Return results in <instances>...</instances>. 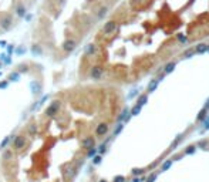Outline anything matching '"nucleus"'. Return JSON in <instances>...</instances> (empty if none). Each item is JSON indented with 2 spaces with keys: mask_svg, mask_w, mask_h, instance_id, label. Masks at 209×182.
<instances>
[{
  "mask_svg": "<svg viewBox=\"0 0 209 182\" xmlns=\"http://www.w3.org/2000/svg\"><path fill=\"white\" fill-rule=\"evenodd\" d=\"M60 107H61V103L56 100V101H53V103L50 104L47 107V110H46V115L47 117H54L56 114H58V110H60Z\"/></svg>",
  "mask_w": 209,
  "mask_h": 182,
  "instance_id": "f257e3e1",
  "label": "nucleus"
},
{
  "mask_svg": "<svg viewBox=\"0 0 209 182\" xmlns=\"http://www.w3.org/2000/svg\"><path fill=\"white\" fill-rule=\"evenodd\" d=\"M11 140H13V148L16 151H20L24 148V145H26V138H24L23 135H14Z\"/></svg>",
  "mask_w": 209,
  "mask_h": 182,
  "instance_id": "f03ea898",
  "label": "nucleus"
},
{
  "mask_svg": "<svg viewBox=\"0 0 209 182\" xmlns=\"http://www.w3.org/2000/svg\"><path fill=\"white\" fill-rule=\"evenodd\" d=\"M11 26H13V17L10 14H6V16H3L0 19V27L3 30H10Z\"/></svg>",
  "mask_w": 209,
  "mask_h": 182,
  "instance_id": "7ed1b4c3",
  "label": "nucleus"
},
{
  "mask_svg": "<svg viewBox=\"0 0 209 182\" xmlns=\"http://www.w3.org/2000/svg\"><path fill=\"white\" fill-rule=\"evenodd\" d=\"M90 76H91V78L93 80H100L103 76H104V68H103V67H98V65H97V67H93Z\"/></svg>",
  "mask_w": 209,
  "mask_h": 182,
  "instance_id": "20e7f679",
  "label": "nucleus"
},
{
  "mask_svg": "<svg viewBox=\"0 0 209 182\" xmlns=\"http://www.w3.org/2000/svg\"><path fill=\"white\" fill-rule=\"evenodd\" d=\"M115 29H117V23H115L114 20H110V22H107V23L104 24L103 33H104V34H111V33L115 32Z\"/></svg>",
  "mask_w": 209,
  "mask_h": 182,
  "instance_id": "39448f33",
  "label": "nucleus"
},
{
  "mask_svg": "<svg viewBox=\"0 0 209 182\" xmlns=\"http://www.w3.org/2000/svg\"><path fill=\"white\" fill-rule=\"evenodd\" d=\"M81 147H83V148H85V150H91V148H94V147H96V141H94V138H93V137H85V138L81 141Z\"/></svg>",
  "mask_w": 209,
  "mask_h": 182,
  "instance_id": "423d86ee",
  "label": "nucleus"
},
{
  "mask_svg": "<svg viewBox=\"0 0 209 182\" xmlns=\"http://www.w3.org/2000/svg\"><path fill=\"white\" fill-rule=\"evenodd\" d=\"M108 132V124H105V122H100L98 125L96 127V134L98 137H103Z\"/></svg>",
  "mask_w": 209,
  "mask_h": 182,
  "instance_id": "0eeeda50",
  "label": "nucleus"
},
{
  "mask_svg": "<svg viewBox=\"0 0 209 182\" xmlns=\"http://www.w3.org/2000/svg\"><path fill=\"white\" fill-rule=\"evenodd\" d=\"M74 48H75V41H74V40H65L64 43H63V50L67 51V53H68V51H73Z\"/></svg>",
  "mask_w": 209,
  "mask_h": 182,
  "instance_id": "6e6552de",
  "label": "nucleus"
},
{
  "mask_svg": "<svg viewBox=\"0 0 209 182\" xmlns=\"http://www.w3.org/2000/svg\"><path fill=\"white\" fill-rule=\"evenodd\" d=\"M26 13H27V9H26V6H23V4H19L16 7V14L20 17L26 16Z\"/></svg>",
  "mask_w": 209,
  "mask_h": 182,
  "instance_id": "1a4fd4ad",
  "label": "nucleus"
},
{
  "mask_svg": "<svg viewBox=\"0 0 209 182\" xmlns=\"http://www.w3.org/2000/svg\"><path fill=\"white\" fill-rule=\"evenodd\" d=\"M97 53V46L96 44H88L87 47H85V54L87 55H93Z\"/></svg>",
  "mask_w": 209,
  "mask_h": 182,
  "instance_id": "9d476101",
  "label": "nucleus"
},
{
  "mask_svg": "<svg viewBox=\"0 0 209 182\" xmlns=\"http://www.w3.org/2000/svg\"><path fill=\"white\" fill-rule=\"evenodd\" d=\"M27 132H29V135H36V132H37V125H36V124H30V125L27 127Z\"/></svg>",
  "mask_w": 209,
  "mask_h": 182,
  "instance_id": "9b49d317",
  "label": "nucleus"
},
{
  "mask_svg": "<svg viewBox=\"0 0 209 182\" xmlns=\"http://www.w3.org/2000/svg\"><path fill=\"white\" fill-rule=\"evenodd\" d=\"M11 157H13V151L6 150L4 152H3V159H4V161H9V159H11Z\"/></svg>",
  "mask_w": 209,
  "mask_h": 182,
  "instance_id": "f8f14e48",
  "label": "nucleus"
},
{
  "mask_svg": "<svg viewBox=\"0 0 209 182\" xmlns=\"http://www.w3.org/2000/svg\"><path fill=\"white\" fill-rule=\"evenodd\" d=\"M107 10H108L107 7H101V9H100V12L97 13V17H98V19H103V17L107 14Z\"/></svg>",
  "mask_w": 209,
  "mask_h": 182,
  "instance_id": "ddd939ff",
  "label": "nucleus"
},
{
  "mask_svg": "<svg viewBox=\"0 0 209 182\" xmlns=\"http://www.w3.org/2000/svg\"><path fill=\"white\" fill-rule=\"evenodd\" d=\"M9 80H10V81H17V80H19V73L17 71L11 73V74L9 76Z\"/></svg>",
  "mask_w": 209,
  "mask_h": 182,
  "instance_id": "4468645a",
  "label": "nucleus"
},
{
  "mask_svg": "<svg viewBox=\"0 0 209 182\" xmlns=\"http://www.w3.org/2000/svg\"><path fill=\"white\" fill-rule=\"evenodd\" d=\"M0 58H1V60H4V63H6V64H10V58H9L6 54H1V55H0Z\"/></svg>",
  "mask_w": 209,
  "mask_h": 182,
  "instance_id": "2eb2a0df",
  "label": "nucleus"
},
{
  "mask_svg": "<svg viewBox=\"0 0 209 182\" xmlns=\"http://www.w3.org/2000/svg\"><path fill=\"white\" fill-rule=\"evenodd\" d=\"M10 141V138H4L3 141H1V144H0V148H4L6 145H7V142Z\"/></svg>",
  "mask_w": 209,
  "mask_h": 182,
  "instance_id": "dca6fc26",
  "label": "nucleus"
},
{
  "mask_svg": "<svg viewBox=\"0 0 209 182\" xmlns=\"http://www.w3.org/2000/svg\"><path fill=\"white\" fill-rule=\"evenodd\" d=\"M32 51L34 53V54H40V53H41V50H40V47H39V46H34Z\"/></svg>",
  "mask_w": 209,
  "mask_h": 182,
  "instance_id": "f3484780",
  "label": "nucleus"
},
{
  "mask_svg": "<svg viewBox=\"0 0 209 182\" xmlns=\"http://www.w3.org/2000/svg\"><path fill=\"white\" fill-rule=\"evenodd\" d=\"M96 148H91V150H88V157H94L96 155Z\"/></svg>",
  "mask_w": 209,
  "mask_h": 182,
  "instance_id": "a211bd4d",
  "label": "nucleus"
},
{
  "mask_svg": "<svg viewBox=\"0 0 209 182\" xmlns=\"http://www.w3.org/2000/svg\"><path fill=\"white\" fill-rule=\"evenodd\" d=\"M19 71L22 73V71H27V65H23V64H22V65H19Z\"/></svg>",
  "mask_w": 209,
  "mask_h": 182,
  "instance_id": "6ab92c4d",
  "label": "nucleus"
},
{
  "mask_svg": "<svg viewBox=\"0 0 209 182\" xmlns=\"http://www.w3.org/2000/svg\"><path fill=\"white\" fill-rule=\"evenodd\" d=\"M7 87V81H4V83H0V88H6Z\"/></svg>",
  "mask_w": 209,
  "mask_h": 182,
  "instance_id": "aec40b11",
  "label": "nucleus"
},
{
  "mask_svg": "<svg viewBox=\"0 0 209 182\" xmlns=\"http://www.w3.org/2000/svg\"><path fill=\"white\" fill-rule=\"evenodd\" d=\"M100 162H101V158H100V157H96V158H94V164H100Z\"/></svg>",
  "mask_w": 209,
  "mask_h": 182,
  "instance_id": "412c9836",
  "label": "nucleus"
},
{
  "mask_svg": "<svg viewBox=\"0 0 209 182\" xmlns=\"http://www.w3.org/2000/svg\"><path fill=\"white\" fill-rule=\"evenodd\" d=\"M24 51H26V48H23V47H20L19 50H17V53H19V54H22V53H24Z\"/></svg>",
  "mask_w": 209,
  "mask_h": 182,
  "instance_id": "4be33fe9",
  "label": "nucleus"
},
{
  "mask_svg": "<svg viewBox=\"0 0 209 182\" xmlns=\"http://www.w3.org/2000/svg\"><path fill=\"white\" fill-rule=\"evenodd\" d=\"M13 50H14V47H13V46H9V48H7V53H9V54H10V53H11Z\"/></svg>",
  "mask_w": 209,
  "mask_h": 182,
  "instance_id": "5701e85b",
  "label": "nucleus"
}]
</instances>
